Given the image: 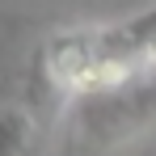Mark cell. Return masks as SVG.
I'll use <instances>...</instances> for the list:
<instances>
[{"label": "cell", "mask_w": 156, "mask_h": 156, "mask_svg": "<svg viewBox=\"0 0 156 156\" xmlns=\"http://www.w3.org/2000/svg\"><path fill=\"white\" fill-rule=\"evenodd\" d=\"M72 118L89 148H118L156 122V76H131L114 89L80 93Z\"/></svg>", "instance_id": "1"}, {"label": "cell", "mask_w": 156, "mask_h": 156, "mask_svg": "<svg viewBox=\"0 0 156 156\" xmlns=\"http://www.w3.org/2000/svg\"><path fill=\"white\" fill-rule=\"evenodd\" d=\"M30 148V114L4 110L0 114V156H26Z\"/></svg>", "instance_id": "2"}]
</instances>
